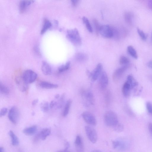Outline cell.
<instances>
[{
  "label": "cell",
  "mask_w": 152,
  "mask_h": 152,
  "mask_svg": "<svg viewBox=\"0 0 152 152\" xmlns=\"http://www.w3.org/2000/svg\"><path fill=\"white\" fill-rule=\"evenodd\" d=\"M22 76L24 81L28 84L35 81L37 78V75L32 70L28 69L24 72Z\"/></svg>",
  "instance_id": "3957f363"
},
{
  "label": "cell",
  "mask_w": 152,
  "mask_h": 152,
  "mask_svg": "<svg viewBox=\"0 0 152 152\" xmlns=\"http://www.w3.org/2000/svg\"><path fill=\"white\" fill-rule=\"evenodd\" d=\"M146 107L148 112L152 115V103L150 102H147Z\"/></svg>",
  "instance_id": "d590c367"
},
{
  "label": "cell",
  "mask_w": 152,
  "mask_h": 152,
  "mask_svg": "<svg viewBox=\"0 0 152 152\" xmlns=\"http://www.w3.org/2000/svg\"><path fill=\"white\" fill-rule=\"evenodd\" d=\"M113 128L114 130L117 132H122L124 129L123 125L119 123L114 126Z\"/></svg>",
  "instance_id": "4dcf8cb0"
},
{
  "label": "cell",
  "mask_w": 152,
  "mask_h": 152,
  "mask_svg": "<svg viewBox=\"0 0 152 152\" xmlns=\"http://www.w3.org/2000/svg\"><path fill=\"white\" fill-rule=\"evenodd\" d=\"M70 62H67L65 65L59 66L58 68V70L59 72H61L68 70L70 66Z\"/></svg>",
  "instance_id": "f1b7e54d"
},
{
  "label": "cell",
  "mask_w": 152,
  "mask_h": 152,
  "mask_svg": "<svg viewBox=\"0 0 152 152\" xmlns=\"http://www.w3.org/2000/svg\"><path fill=\"white\" fill-rule=\"evenodd\" d=\"M75 58L78 61H83L86 59L87 56L85 54L79 53L76 54Z\"/></svg>",
  "instance_id": "4316f807"
},
{
  "label": "cell",
  "mask_w": 152,
  "mask_h": 152,
  "mask_svg": "<svg viewBox=\"0 0 152 152\" xmlns=\"http://www.w3.org/2000/svg\"><path fill=\"white\" fill-rule=\"evenodd\" d=\"M104 121L106 125L112 128L119 122L116 114L112 111H108L105 113Z\"/></svg>",
  "instance_id": "7a4b0ae2"
},
{
  "label": "cell",
  "mask_w": 152,
  "mask_h": 152,
  "mask_svg": "<svg viewBox=\"0 0 152 152\" xmlns=\"http://www.w3.org/2000/svg\"><path fill=\"white\" fill-rule=\"evenodd\" d=\"M120 141L118 140H113L112 141L113 147L114 149H117L119 146Z\"/></svg>",
  "instance_id": "8d00e7d4"
},
{
  "label": "cell",
  "mask_w": 152,
  "mask_h": 152,
  "mask_svg": "<svg viewBox=\"0 0 152 152\" xmlns=\"http://www.w3.org/2000/svg\"><path fill=\"white\" fill-rule=\"evenodd\" d=\"M129 62V59L126 57L122 56L120 57L119 62L121 64L124 65H127Z\"/></svg>",
  "instance_id": "f546056e"
},
{
  "label": "cell",
  "mask_w": 152,
  "mask_h": 152,
  "mask_svg": "<svg viewBox=\"0 0 152 152\" xmlns=\"http://www.w3.org/2000/svg\"><path fill=\"white\" fill-rule=\"evenodd\" d=\"M19 152H22V151H21L20 150Z\"/></svg>",
  "instance_id": "f907efd6"
},
{
  "label": "cell",
  "mask_w": 152,
  "mask_h": 152,
  "mask_svg": "<svg viewBox=\"0 0 152 152\" xmlns=\"http://www.w3.org/2000/svg\"><path fill=\"white\" fill-rule=\"evenodd\" d=\"M59 97H60V95L59 94H56L55 96V97L56 99H58Z\"/></svg>",
  "instance_id": "681fc988"
},
{
  "label": "cell",
  "mask_w": 152,
  "mask_h": 152,
  "mask_svg": "<svg viewBox=\"0 0 152 152\" xmlns=\"http://www.w3.org/2000/svg\"><path fill=\"white\" fill-rule=\"evenodd\" d=\"M8 110L6 108H3L1 109L0 111V115L1 117L5 115L7 112Z\"/></svg>",
  "instance_id": "74e56055"
},
{
  "label": "cell",
  "mask_w": 152,
  "mask_h": 152,
  "mask_svg": "<svg viewBox=\"0 0 152 152\" xmlns=\"http://www.w3.org/2000/svg\"><path fill=\"white\" fill-rule=\"evenodd\" d=\"M147 5L149 8L152 10V0H149L148 1Z\"/></svg>",
  "instance_id": "b9f144b4"
},
{
  "label": "cell",
  "mask_w": 152,
  "mask_h": 152,
  "mask_svg": "<svg viewBox=\"0 0 152 152\" xmlns=\"http://www.w3.org/2000/svg\"><path fill=\"white\" fill-rule=\"evenodd\" d=\"M33 0H21L19 4V10L20 13L23 12L30 4L33 3Z\"/></svg>",
  "instance_id": "9a60e30c"
},
{
  "label": "cell",
  "mask_w": 152,
  "mask_h": 152,
  "mask_svg": "<svg viewBox=\"0 0 152 152\" xmlns=\"http://www.w3.org/2000/svg\"><path fill=\"white\" fill-rule=\"evenodd\" d=\"M8 118L9 120L14 124L18 122L19 116V112L18 109L15 106L12 107L10 110Z\"/></svg>",
  "instance_id": "8992f818"
},
{
  "label": "cell",
  "mask_w": 152,
  "mask_h": 152,
  "mask_svg": "<svg viewBox=\"0 0 152 152\" xmlns=\"http://www.w3.org/2000/svg\"><path fill=\"white\" fill-rule=\"evenodd\" d=\"M75 144L77 152H84L83 143L81 137L77 135L75 138Z\"/></svg>",
  "instance_id": "4fadbf2b"
},
{
  "label": "cell",
  "mask_w": 152,
  "mask_h": 152,
  "mask_svg": "<svg viewBox=\"0 0 152 152\" xmlns=\"http://www.w3.org/2000/svg\"><path fill=\"white\" fill-rule=\"evenodd\" d=\"M99 33L105 38H111L113 37L112 28L108 25L102 26Z\"/></svg>",
  "instance_id": "52a82bcc"
},
{
  "label": "cell",
  "mask_w": 152,
  "mask_h": 152,
  "mask_svg": "<svg viewBox=\"0 0 152 152\" xmlns=\"http://www.w3.org/2000/svg\"><path fill=\"white\" fill-rule=\"evenodd\" d=\"M39 85L41 88L45 89L55 88L58 87V85L56 84H53L44 81L40 82Z\"/></svg>",
  "instance_id": "e0dca14e"
},
{
  "label": "cell",
  "mask_w": 152,
  "mask_h": 152,
  "mask_svg": "<svg viewBox=\"0 0 152 152\" xmlns=\"http://www.w3.org/2000/svg\"><path fill=\"white\" fill-rule=\"evenodd\" d=\"M147 66L149 68L152 69V60L148 62Z\"/></svg>",
  "instance_id": "ee69618b"
},
{
  "label": "cell",
  "mask_w": 152,
  "mask_h": 152,
  "mask_svg": "<svg viewBox=\"0 0 152 152\" xmlns=\"http://www.w3.org/2000/svg\"><path fill=\"white\" fill-rule=\"evenodd\" d=\"M82 20L88 31L92 33L93 31L92 28L88 19L84 16Z\"/></svg>",
  "instance_id": "484cf974"
},
{
  "label": "cell",
  "mask_w": 152,
  "mask_h": 152,
  "mask_svg": "<svg viewBox=\"0 0 152 152\" xmlns=\"http://www.w3.org/2000/svg\"><path fill=\"white\" fill-rule=\"evenodd\" d=\"M86 136L89 140L92 143H95L97 140V135L96 130L88 126H85Z\"/></svg>",
  "instance_id": "5b68a950"
},
{
  "label": "cell",
  "mask_w": 152,
  "mask_h": 152,
  "mask_svg": "<svg viewBox=\"0 0 152 152\" xmlns=\"http://www.w3.org/2000/svg\"><path fill=\"white\" fill-rule=\"evenodd\" d=\"M108 82V78L106 72L102 71L100 76L99 81V87L102 89H104L107 86Z\"/></svg>",
  "instance_id": "7c38bea8"
},
{
  "label": "cell",
  "mask_w": 152,
  "mask_h": 152,
  "mask_svg": "<svg viewBox=\"0 0 152 152\" xmlns=\"http://www.w3.org/2000/svg\"><path fill=\"white\" fill-rule=\"evenodd\" d=\"M0 152H4V148L3 147H0Z\"/></svg>",
  "instance_id": "c3c4849f"
},
{
  "label": "cell",
  "mask_w": 152,
  "mask_h": 152,
  "mask_svg": "<svg viewBox=\"0 0 152 152\" xmlns=\"http://www.w3.org/2000/svg\"><path fill=\"white\" fill-rule=\"evenodd\" d=\"M70 147V144L68 142H66L65 143V149L68 150Z\"/></svg>",
  "instance_id": "7bdbcfd3"
},
{
  "label": "cell",
  "mask_w": 152,
  "mask_h": 152,
  "mask_svg": "<svg viewBox=\"0 0 152 152\" xmlns=\"http://www.w3.org/2000/svg\"><path fill=\"white\" fill-rule=\"evenodd\" d=\"M51 26V22L48 19H45L44 20L43 26L41 30V34H43L44 33L48 28H49Z\"/></svg>",
  "instance_id": "603a6c76"
},
{
  "label": "cell",
  "mask_w": 152,
  "mask_h": 152,
  "mask_svg": "<svg viewBox=\"0 0 152 152\" xmlns=\"http://www.w3.org/2000/svg\"><path fill=\"white\" fill-rule=\"evenodd\" d=\"M127 50L128 53L132 57L135 59L138 58L137 54L134 48L132 46L129 45L128 46Z\"/></svg>",
  "instance_id": "d4e9b609"
},
{
  "label": "cell",
  "mask_w": 152,
  "mask_h": 152,
  "mask_svg": "<svg viewBox=\"0 0 152 152\" xmlns=\"http://www.w3.org/2000/svg\"><path fill=\"white\" fill-rule=\"evenodd\" d=\"M57 152H71L67 149H64L63 150H60L57 151Z\"/></svg>",
  "instance_id": "bcb514c9"
},
{
  "label": "cell",
  "mask_w": 152,
  "mask_h": 152,
  "mask_svg": "<svg viewBox=\"0 0 152 152\" xmlns=\"http://www.w3.org/2000/svg\"><path fill=\"white\" fill-rule=\"evenodd\" d=\"M131 89L130 85L126 81L124 84L122 89L123 94L125 97H128L129 96Z\"/></svg>",
  "instance_id": "d6986e66"
},
{
  "label": "cell",
  "mask_w": 152,
  "mask_h": 152,
  "mask_svg": "<svg viewBox=\"0 0 152 152\" xmlns=\"http://www.w3.org/2000/svg\"><path fill=\"white\" fill-rule=\"evenodd\" d=\"M57 105V102L54 100H52L50 102L49 104L50 108L51 109L52 108L54 107H56V108Z\"/></svg>",
  "instance_id": "f35d334b"
},
{
  "label": "cell",
  "mask_w": 152,
  "mask_h": 152,
  "mask_svg": "<svg viewBox=\"0 0 152 152\" xmlns=\"http://www.w3.org/2000/svg\"><path fill=\"white\" fill-rule=\"evenodd\" d=\"M37 130V126L34 125L24 129L23 132V133L26 135H31L35 133Z\"/></svg>",
  "instance_id": "ac0fdd59"
},
{
  "label": "cell",
  "mask_w": 152,
  "mask_h": 152,
  "mask_svg": "<svg viewBox=\"0 0 152 152\" xmlns=\"http://www.w3.org/2000/svg\"><path fill=\"white\" fill-rule=\"evenodd\" d=\"M133 15L132 13L130 12H127L125 13L124 15L125 20L126 23L129 25H132V18Z\"/></svg>",
  "instance_id": "44dd1931"
},
{
  "label": "cell",
  "mask_w": 152,
  "mask_h": 152,
  "mask_svg": "<svg viewBox=\"0 0 152 152\" xmlns=\"http://www.w3.org/2000/svg\"><path fill=\"white\" fill-rule=\"evenodd\" d=\"M41 70L45 75H49L52 73V68L50 65L46 62L43 61L42 63Z\"/></svg>",
  "instance_id": "2e32d148"
},
{
  "label": "cell",
  "mask_w": 152,
  "mask_h": 152,
  "mask_svg": "<svg viewBox=\"0 0 152 152\" xmlns=\"http://www.w3.org/2000/svg\"><path fill=\"white\" fill-rule=\"evenodd\" d=\"M93 22L95 28L96 32L97 34L99 33L100 29L101 26H100L98 21L96 19H93Z\"/></svg>",
  "instance_id": "836d02e7"
},
{
  "label": "cell",
  "mask_w": 152,
  "mask_h": 152,
  "mask_svg": "<svg viewBox=\"0 0 152 152\" xmlns=\"http://www.w3.org/2000/svg\"><path fill=\"white\" fill-rule=\"evenodd\" d=\"M82 116L84 120L88 124L93 126L96 125V119L91 113L88 111H85L82 113Z\"/></svg>",
  "instance_id": "ba28073f"
},
{
  "label": "cell",
  "mask_w": 152,
  "mask_h": 152,
  "mask_svg": "<svg viewBox=\"0 0 152 152\" xmlns=\"http://www.w3.org/2000/svg\"><path fill=\"white\" fill-rule=\"evenodd\" d=\"M137 32L141 38L143 40L145 41L147 39V36L144 32L138 28H137Z\"/></svg>",
  "instance_id": "e575fe53"
},
{
  "label": "cell",
  "mask_w": 152,
  "mask_h": 152,
  "mask_svg": "<svg viewBox=\"0 0 152 152\" xmlns=\"http://www.w3.org/2000/svg\"><path fill=\"white\" fill-rule=\"evenodd\" d=\"M66 37L75 46H79L81 45V38L77 28L68 30L67 31Z\"/></svg>",
  "instance_id": "6da1fadb"
},
{
  "label": "cell",
  "mask_w": 152,
  "mask_h": 152,
  "mask_svg": "<svg viewBox=\"0 0 152 152\" xmlns=\"http://www.w3.org/2000/svg\"><path fill=\"white\" fill-rule=\"evenodd\" d=\"M83 96L84 99V103L87 106L93 105L94 103V99L93 94L89 91H85L83 92Z\"/></svg>",
  "instance_id": "8fae6325"
},
{
  "label": "cell",
  "mask_w": 152,
  "mask_h": 152,
  "mask_svg": "<svg viewBox=\"0 0 152 152\" xmlns=\"http://www.w3.org/2000/svg\"><path fill=\"white\" fill-rule=\"evenodd\" d=\"M15 82L19 88L22 91H25L28 88V84L23 80L22 76L16 77Z\"/></svg>",
  "instance_id": "5bb4252c"
},
{
  "label": "cell",
  "mask_w": 152,
  "mask_h": 152,
  "mask_svg": "<svg viewBox=\"0 0 152 152\" xmlns=\"http://www.w3.org/2000/svg\"></svg>",
  "instance_id": "816d5d0a"
},
{
  "label": "cell",
  "mask_w": 152,
  "mask_h": 152,
  "mask_svg": "<svg viewBox=\"0 0 152 152\" xmlns=\"http://www.w3.org/2000/svg\"><path fill=\"white\" fill-rule=\"evenodd\" d=\"M126 81L129 84L132 89L136 86L138 85L137 82L136 81L133 77L131 75L128 76Z\"/></svg>",
  "instance_id": "7402d4cb"
},
{
  "label": "cell",
  "mask_w": 152,
  "mask_h": 152,
  "mask_svg": "<svg viewBox=\"0 0 152 152\" xmlns=\"http://www.w3.org/2000/svg\"><path fill=\"white\" fill-rule=\"evenodd\" d=\"M91 152H102L101 151L99 150H94L92 151Z\"/></svg>",
  "instance_id": "7dc6e473"
},
{
  "label": "cell",
  "mask_w": 152,
  "mask_h": 152,
  "mask_svg": "<svg viewBox=\"0 0 152 152\" xmlns=\"http://www.w3.org/2000/svg\"><path fill=\"white\" fill-rule=\"evenodd\" d=\"M0 90L1 93L5 94H8L9 92L8 88L1 83L0 84Z\"/></svg>",
  "instance_id": "1f68e13d"
},
{
  "label": "cell",
  "mask_w": 152,
  "mask_h": 152,
  "mask_svg": "<svg viewBox=\"0 0 152 152\" xmlns=\"http://www.w3.org/2000/svg\"><path fill=\"white\" fill-rule=\"evenodd\" d=\"M9 134L11 139L12 144L14 146L18 145L19 144V140L17 137L11 130L9 131Z\"/></svg>",
  "instance_id": "ffe728a7"
},
{
  "label": "cell",
  "mask_w": 152,
  "mask_h": 152,
  "mask_svg": "<svg viewBox=\"0 0 152 152\" xmlns=\"http://www.w3.org/2000/svg\"><path fill=\"white\" fill-rule=\"evenodd\" d=\"M51 133V130L48 128H45L42 129L40 132L37 134L33 139L34 142H37L41 139L45 140Z\"/></svg>",
  "instance_id": "9c48e42d"
},
{
  "label": "cell",
  "mask_w": 152,
  "mask_h": 152,
  "mask_svg": "<svg viewBox=\"0 0 152 152\" xmlns=\"http://www.w3.org/2000/svg\"><path fill=\"white\" fill-rule=\"evenodd\" d=\"M72 102L71 99H69L67 101L63 112L62 115L64 117L66 116L68 114Z\"/></svg>",
  "instance_id": "cb8c5ba5"
},
{
  "label": "cell",
  "mask_w": 152,
  "mask_h": 152,
  "mask_svg": "<svg viewBox=\"0 0 152 152\" xmlns=\"http://www.w3.org/2000/svg\"><path fill=\"white\" fill-rule=\"evenodd\" d=\"M38 100L37 99H35L34 100L32 103V104L33 106H34L35 105L37 104V103H38Z\"/></svg>",
  "instance_id": "f6af8a7d"
},
{
  "label": "cell",
  "mask_w": 152,
  "mask_h": 152,
  "mask_svg": "<svg viewBox=\"0 0 152 152\" xmlns=\"http://www.w3.org/2000/svg\"><path fill=\"white\" fill-rule=\"evenodd\" d=\"M79 1L78 0H72L71 1L72 5L74 7H75L77 5Z\"/></svg>",
  "instance_id": "60d3db41"
},
{
  "label": "cell",
  "mask_w": 152,
  "mask_h": 152,
  "mask_svg": "<svg viewBox=\"0 0 152 152\" xmlns=\"http://www.w3.org/2000/svg\"><path fill=\"white\" fill-rule=\"evenodd\" d=\"M128 67L129 66L126 65L116 69L113 75V81L115 82L118 81Z\"/></svg>",
  "instance_id": "30bf717a"
},
{
  "label": "cell",
  "mask_w": 152,
  "mask_h": 152,
  "mask_svg": "<svg viewBox=\"0 0 152 152\" xmlns=\"http://www.w3.org/2000/svg\"><path fill=\"white\" fill-rule=\"evenodd\" d=\"M148 129L150 134L152 136V123H150L148 125Z\"/></svg>",
  "instance_id": "ab89813d"
},
{
  "label": "cell",
  "mask_w": 152,
  "mask_h": 152,
  "mask_svg": "<svg viewBox=\"0 0 152 152\" xmlns=\"http://www.w3.org/2000/svg\"><path fill=\"white\" fill-rule=\"evenodd\" d=\"M103 66L101 63H99L94 69L92 72L89 71L87 72V73L90 78L93 81L97 80L99 77L102 72Z\"/></svg>",
  "instance_id": "277c9868"
},
{
  "label": "cell",
  "mask_w": 152,
  "mask_h": 152,
  "mask_svg": "<svg viewBox=\"0 0 152 152\" xmlns=\"http://www.w3.org/2000/svg\"><path fill=\"white\" fill-rule=\"evenodd\" d=\"M40 107L41 110L44 112L48 111L50 107L48 102L46 101L42 102L40 104Z\"/></svg>",
  "instance_id": "83f0119b"
},
{
  "label": "cell",
  "mask_w": 152,
  "mask_h": 152,
  "mask_svg": "<svg viewBox=\"0 0 152 152\" xmlns=\"http://www.w3.org/2000/svg\"><path fill=\"white\" fill-rule=\"evenodd\" d=\"M65 96V95L64 94H63L61 95L58 102H57V105L56 108H60L62 107L64 101Z\"/></svg>",
  "instance_id": "d6a6232c"
}]
</instances>
